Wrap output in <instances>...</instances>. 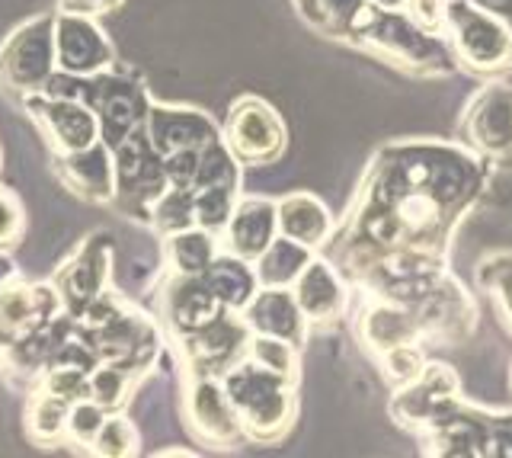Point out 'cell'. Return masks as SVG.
I'll return each mask as SVG.
<instances>
[{"label": "cell", "mask_w": 512, "mask_h": 458, "mask_svg": "<svg viewBox=\"0 0 512 458\" xmlns=\"http://www.w3.org/2000/svg\"><path fill=\"white\" fill-rule=\"evenodd\" d=\"M349 33L359 36L368 52H375L378 58L413 74L442 77L455 68L445 39L423 33L420 26L407 20V13H384L375 7H362L356 20H352Z\"/></svg>", "instance_id": "1"}, {"label": "cell", "mask_w": 512, "mask_h": 458, "mask_svg": "<svg viewBox=\"0 0 512 458\" xmlns=\"http://www.w3.org/2000/svg\"><path fill=\"white\" fill-rule=\"evenodd\" d=\"M442 39L452 52L455 68L477 77H503L512 71V26L471 0L445 4Z\"/></svg>", "instance_id": "2"}, {"label": "cell", "mask_w": 512, "mask_h": 458, "mask_svg": "<svg viewBox=\"0 0 512 458\" xmlns=\"http://www.w3.org/2000/svg\"><path fill=\"white\" fill-rule=\"evenodd\" d=\"M292 382L282 375H272L260 366H253L247 359L244 366L231 369L224 391L234 404V414L240 430L250 439L272 442L279 439L295 417V398H292Z\"/></svg>", "instance_id": "3"}, {"label": "cell", "mask_w": 512, "mask_h": 458, "mask_svg": "<svg viewBox=\"0 0 512 458\" xmlns=\"http://www.w3.org/2000/svg\"><path fill=\"white\" fill-rule=\"evenodd\" d=\"M458 129L477 157L496 167H512V87L503 81L480 87L464 106Z\"/></svg>", "instance_id": "4"}, {"label": "cell", "mask_w": 512, "mask_h": 458, "mask_svg": "<svg viewBox=\"0 0 512 458\" xmlns=\"http://www.w3.org/2000/svg\"><path fill=\"white\" fill-rule=\"evenodd\" d=\"M461 404V382L445 362H426L423 372L410 378L407 385H397V398L391 414L400 426L416 433L432 430Z\"/></svg>", "instance_id": "5"}, {"label": "cell", "mask_w": 512, "mask_h": 458, "mask_svg": "<svg viewBox=\"0 0 512 458\" xmlns=\"http://www.w3.org/2000/svg\"><path fill=\"white\" fill-rule=\"evenodd\" d=\"M231 151L247 164H269L285 148V129L263 100H240L224 125Z\"/></svg>", "instance_id": "6"}, {"label": "cell", "mask_w": 512, "mask_h": 458, "mask_svg": "<svg viewBox=\"0 0 512 458\" xmlns=\"http://www.w3.org/2000/svg\"><path fill=\"white\" fill-rule=\"evenodd\" d=\"M48 65H52V36L45 20L26 23L0 52V77L20 90H39Z\"/></svg>", "instance_id": "7"}, {"label": "cell", "mask_w": 512, "mask_h": 458, "mask_svg": "<svg viewBox=\"0 0 512 458\" xmlns=\"http://www.w3.org/2000/svg\"><path fill=\"white\" fill-rule=\"evenodd\" d=\"M356 334L362 337L368 350H375L381 356L384 350H394V346L420 340V324H416V314L410 308H404L397 298L381 292L359 314Z\"/></svg>", "instance_id": "8"}, {"label": "cell", "mask_w": 512, "mask_h": 458, "mask_svg": "<svg viewBox=\"0 0 512 458\" xmlns=\"http://www.w3.org/2000/svg\"><path fill=\"white\" fill-rule=\"evenodd\" d=\"M292 298L301 311V318L314 324L336 321L346 308V292L340 286V276L333 273L330 263L314 260V257L304 263V270L295 276Z\"/></svg>", "instance_id": "9"}, {"label": "cell", "mask_w": 512, "mask_h": 458, "mask_svg": "<svg viewBox=\"0 0 512 458\" xmlns=\"http://www.w3.org/2000/svg\"><path fill=\"white\" fill-rule=\"evenodd\" d=\"M26 106L36 116L39 129H45L48 141L61 151V154H74L84 151L96 141V116L87 113L84 106L68 103V100H55V103H39V100H26Z\"/></svg>", "instance_id": "10"}, {"label": "cell", "mask_w": 512, "mask_h": 458, "mask_svg": "<svg viewBox=\"0 0 512 458\" xmlns=\"http://www.w3.org/2000/svg\"><path fill=\"white\" fill-rule=\"evenodd\" d=\"M55 45H58V61L64 71L71 74H93L109 65L112 49L106 45L103 33L93 23H87L77 13H68L58 23L55 33Z\"/></svg>", "instance_id": "11"}, {"label": "cell", "mask_w": 512, "mask_h": 458, "mask_svg": "<svg viewBox=\"0 0 512 458\" xmlns=\"http://www.w3.org/2000/svg\"><path fill=\"white\" fill-rule=\"evenodd\" d=\"M276 238V205L247 199L228 215V247L237 260H256Z\"/></svg>", "instance_id": "12"}, {"label": "cell", "mask_w": 512, "mask_h": 458, "mask_svg": "<svg viewBox=\"0 0 512 458\" xmlns=\"http://www.w3.org/2000/svg\"><path fill=\"white\" fill-rule=\"evenodd\" d=\"M244 327H253L256 334H266V337H282L298 346L304 334V318L292 292L263 289L250 295V302L244 305Z\"/></svg>", "instance_id": "13"}, {"label": "cell", "mask_w": 512, "mask_h": 458, "mask_svg": "<svg viewBox=\"0 0 512 458\" xmlns=\"http://www.w3.org/2000/svg\"><path fill=\"white\" fill-rule=\"evenodd\" d=\"M189 417H192V430L208 442H228L240 430L228 391L218 382H212L208 375H202L196 382V391L189 394Z\"/></svg>", "instance_id": "14"}, {"label": "cell", "mask_w": 512, "mask_h": 458, "mask_svg": "<svg viewBox=\"0 0 512 458\" xmlns=\"http://www.w3.org/2000/svg\"><path fill=\"white\" fill-rule=\"evenodd\" d=\"M276 231L301 247H320L330 238V212L308 193L285 196L276 205Z\"/></svg>", "instance_id": "15"}, {"label": "cell", "mask_w": 512, "mask_h": 458, "mask_svg": "<svg viewBox=\"0 0 512 458\" xmlns=\"http://www.w3.org/2000/svg\"><path fill=\"white\" fill-rule=\"evenodd\" d=\"M64 180L74 186V193H84L90 199H112L116 193V170L109 167V157L103 148H84L74 154H64Z\"/></svg>", "instance_id": "16"}, {"label": "cell", "mask_w": 512, "mask_h": 458, "mask_svg": "<svg viewBox=\"0 0 512 458\" xmlns=\"http://www.w3.org/2000/svg\"><path fill=\"white\" fill-rule=\"evenodd\" d=\"M311 260V250L301 247L288 238L272 241L260 257H256V279L263 289H282L304 270V263Z\"/></svg>", "instance_id": "17"}, {"label": "cell", "mask_w": 512, "mask_h": 458, "mask_svg": "<svg viewBox=\"0 0 512 458\" xmlns=\"http://www.w3.org/2000/svg\"><path fill=\"white\" fill-rule=\"evenodd\" d=\"M480 286L490 292V298L500 308L503 321L512 327V254H496L480 263Z\"/></svg>", "instance_id": "18"}, {"label": "cell", "mask_w": 512, "mask_h": 458, "mask_svg": "<svg viewBox=\"0 0 512 458\" xmlns=\"http://www.w3.org/2000/svg\"><path fill=\"white\" fill-rule=\"evenodd\" d=\"M64 420H68V401L55 394H42L29 410V430L36 439L52 442L64 436Z\"/></svg>", "instance_id": "19"}, {"label": "cell", "mask_w": 512, "mask_h": 458, "mask_svg": "<svg viewBox=\"0 0 512 458\" xmlns=\"http://www.w3.org/2000/svg\"><path fill=\"white\" fill-rule=\"evenodd\" d=\"M173 260L180 266V273H205V266L215 260L212 238L205 231H186L180 238H173Z\"/></svg>", "instance_id": "20"}, {"label": "cell", "mask_w": 512, "mask_h": 458, "mask_svg": "<svg viewBox=\"0 0 512 458\" xmlns=\"http://www.w3.org/2000/svg\"><path fill=\"white\" fill-rule=\"evenodd\" d=\"M103 407L84 398V401H74L68 407V420H64V436L74 439V442H84V446H93L96 433H100L103 426Z\"/></svg>", "instance_id": "21"}, {"label": "cell", "mask_w": 512, "mask_h": 458, "mask_svg": "<svg viewBox=\"0 0 512 458\" xmlns=\"http://www.w3.org/2000/svg\"><path fill=\"white\" fill-rule=\"evenodd\" d=\"M378 359L384 366V375H388L394 385H407L410 378H416L426 366V356L416 343H404V346H394V350H384Z\"/></svg>", "instance_id": "22"}, {"label": "cell", "mask_w": 512, "mask_h": 458, "mask_svg": "<svg viewBox=\"0 0 512 458\" xmlns=\"http://www.w3.org/2000/svg\"><path fill=\"white\" fill-rule=\"evenodd\" d=\"M135 446H138L135 426L128 420H119V417L103 420L100 433H96V439H93L96 455H132Z\"/></svg>", "instance_id": "23"}, {"label": "cell", "mask_w": 512, "mask_h": 458, "mask_svg": "<svg viewBox=\"0 0 512 458\" xmlns=\"http://www.w3.org/2000/svg\"><path fill=\"white\" fill-rule=\"evenodd\" d=\"M84 398L96 401L100 407H119L125 401V369H103L93 375L90 394Z\"/></svg>", "instance_id": "24"}, {"label": "cell", "mask_w": 512, "mask_h": 458, "mask_svg": "<svg viewBox=\"0 0 512 458\" xmlns=\"http://www.w3.org/2000/svg\"><path fill=\"white\" fill-rule=\"evenodd\" d=\"M445 4L448 0H407L404 13L407 20L416 23L429 36H439L442 39V29H445Z\"/></svg>", "instance_id": "25"}, {"label": "cell", "mask_w": 512, "mask_h": 458, "mask_svg": "<svg viewBox=\"0 0 512 458\" xmlns=\"http://www.w3.org/2000/svg\"><path fill=\"white\" fill-rule=\"evenodd\" d=\"M23 228V209L16 196H10L7 189H0V244H13L20 238Z\"/></svg>", "instance_id": "26"}, {"label": "cell", "mask_w": 512, "mask_h": 458, "mask_svg": "<svg viewBox=\"0 0 512 458\" xmlns=\"http://www.w3.org/2000/svg\"><path fill=\"white\" fill-rule=\"evenodd\" d=\"M122 0H61L64 13H77V17H93V13H106L119 7Z\"/></svg>", "instance_id": "27"}, {"label": "cell", "mask_w": 512, "mask_h": 458, "mask_svg": "<svg viewBox=\"0 0 512 458\" xmlns=\"http://www.w3.org/2000/svg\"><path fill=\"white\" fill-rule=\"evenodd\" d=\"M375 10H384V13H404V4L407 0H368Z\"/></svg>", "instance_id": "28"}, {"label": "cell", "mask_w": 512, "mask_h": 458, "mask_svg": "<svg viewBox=\"0 0 512 458\" xmlns=\"http://www.w3.org/2000/svg\"><path fill=\"white\" fill-rule=\"evenodd\" d=\"M10 266H13V263H10V260H7L4 254H0V289H4L7 282L13 279V270H10Z\"/></svg>", "instance_id": "29"}]
</instances>
